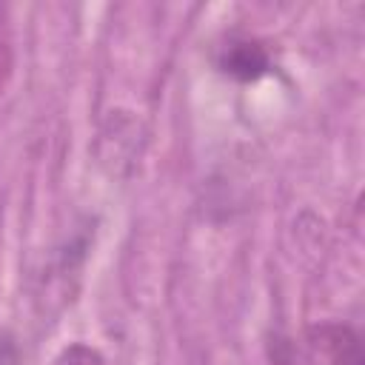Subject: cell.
<instances>
[{
  "instance_id": "6da1fadb",
  "label": "cell",
  "mask_w": 365,
  "mask_h": 365,
  "mask_svg": "<svg viewBox=\"0 0 365 365\" xmlns=\"http://www.w3.org/2000/svg\"><path fill=\"white\" fill-rule=\"evenodd\" d=\"M91 245V234L83 228L74 237H68L51 257V262L43 271V282L37 291V305L43 314H63L66 305H71L77 285H80V271L86 262Z\"/></svg>"
},
{
  "instance_id": "7a4b0ae2",
  "label": "cell",
  "mask_w": 365,
  "mask_h": 365,
  "mask_svg": "<svg viewBox=\"0 0 365 365\" xmlns=\"http://www.w3.org/2000/svg\"><path fill=\"white\" fill-rule=\"evenodd\" d=\"M214 63L220 74L237 83H257L274 68L268 43L254 34H242V31H231L228 37H222V43L214 51Z\"/></svg>"
},
{
  "instance_id": "3957f363",
  "label": "cell",
  "mask_w": 365,
  "mask_h": 365,
  "mask_svg": "<svg viewBox=\"0 0 365 365\" xmlns=\"http://www.w3.org/2000/svg\"><path fill=\"white\" fill-rule=\"evenodd\" d=\"M308 348L319 365H362L359 336L342 322H325L311 328Z\"/></svg>"
},
{
  "instance_id": "277c9868",
  "label": "cell",
  "mask_w": 365,
  "mask_h": 365,
  "mask_svg": "<svg viewBox=\"0 0 365 365\" xmlns=\"http://www.w3.org/2000/svg\"><path fill=\"white\" fill-rule=\"evenodd\" d=\"M14 68V43H11V26H9V11L0 6V94L11 77Z\"/></svg>"
},
{
  "instance_id": "5b68a950",
  "label": "cell",
  "mask_w": 365,
  "mask_h": 365,
  "mask_svg": "<svg viewBox=\"0 0 365 365\" xmlns=\"http://www.w3.org/2000/svg\"><path fill=\"white\" fill-rule=\"evenodd\" d=\"M51 365H106V359L97 348H91L86 342H71L54 356Z\"/></svg>"
}]
</instances>
